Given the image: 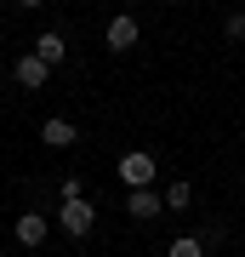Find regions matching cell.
I'll return each mask as SVG.
<instances>
[{
    "label": "cell",
    "instance_id": "1",
    "mask_svg": "<svg viewBox=\"0 0 245 257\" xmlns=\"http://www.w3.org/2000/svg\"><path fill=\"white\" fill-rule=\"evenodd\" d=\"M120 183H126L131 194H137V189H148V183H154V155H148V149H131V155H120Z\"/></svg>",
    "mask_w": 245,
    "mask_h": 257
},
{
    "label": "cell",
    "instance_id": "2",
    "mask_svg": "<svg viewBox=\"0 0 245 257\" xmlns=\"http://www.w3.org/2000/svg\"><path fill=\"white\" fill-rule=\"evenodd\" d=\"M91 223H97V206H91V200H63V206H57V229H63V234L80 240V234H91Z\"/></svg>",
    "mask_w": 245,
    "mask_h": 257
},
{
    "label": "cell",
    "instance_id": "3",
    "mask_svg": "<svg viewBox=\"0 0 245 257\" xmlns=\"http://www.w3.org/2000/svg\"><path fill=\"white\" fill-rule=\"evenodd\" d=\"M46 74H52V69H46V63H40L35 52H18V63H12V80H18V86H29V92H40V86H46Z\"/></svg>",
    "mask_w": 245,
    "mask_h": 257
},
{
    "label": "cell",
    "instance_id": "4",
    "mask_svg": "<svg viewBox=\"0 0 245 257\" xmlns=\"http://www.w3.org/2000/svg\"><path fill=\"white\" fill-rule=\"evenodd\" d=\"M46 234H52V223L40 211H23L18 217V246H46Z\"/></svg>",
    "mask_w": 245,
    "mask_h": 257
},
{
    "label": "cell",
    "instance_id": "5",
    "mask_svg": "<svg viewBox=\"0 0 245 257\" xmlns=\"http://www.w3.org/2000/svg\"><path fill=\"white\" fill-rule=\"evenodd\" d=\"M131 46H137V18L120 12V18H109V52H131Z\"/></svg>",
    "mask_w": 245,
    "mask_h": 257
},
{
    "label": "cell",
    "instance_id": "6",
    "mask_svg": "<svg viewBox=\"0 0 245 257\" xmlns=\"http://www.w3.org/2000/svg\"><path fill=\"white\" fill-rule=\"evenodd\" d=\"M40 143H52V149H74V143H80V132H74L69 120H46V126H40Z\"/></svg>",
    "mask_w": 245,
    "mask_h": 257
},
{
    "label": "cell",
    "instance_id": "7",
    "mask_svg": "<svg viewBox=\"0 0 245 257\" xmlns=\"http://www.w3.org/2000/svg\"><path fill=\"white\" fill-rule=\"evenodd\" d=\"M160 206H165V194H154V189H137V194H131V200H126V211H131V217H137V223H148V217H154V211H160Z\"/></svg>",
    "mask_w": 245,
    "mask_h": 257
},
{
    "label": "cell",
    "instance_id": "8",
    "mask_svg": "<svg viewBox=\"0 0 245 257\" xmlns=\"http://www.w3.org/2000/svg\"><path fill=\"white\" fill-rule=\"evenodd\" d=\"M35 57H40L46 69H57V63H63V35H57V29H46V35L35 40Z\"/></svg>",
    "mask_w": 245,
    "mask_h": 257
},
{
    "label": "cell",
    "instance_id": "9",
    "mask_svg": "<svg viewBox=\"0 0 245 257\" xmlns=\"http://www.w3.org/2000/svg\"><path fill=\"white\" fill-rule=\"evenodd\" d=\"M165 257H205V246H200V234H177Z\"/></svg>",
    "mask_w": 245,
    "mask_h": 257
},
{
    "label": "cell",
    "instance_id": "10",
    "mask_svg": "<svg viewBox=\"0 0 245 257\" xmlns=\"http://www.w3.org/2000/svg\"><path fill=\"white\" fill-rule=\"evenodd\" d=\"M188 200H194V183H171V189H165V206H171V211H182Z\"/></svg>",
    "mask_w": 245,
    "mask_h": 257
},
{
    "label": "cell",
    "instance_id": "11",
    "mask_svg": "<svg viewBox=\"0 0 245 257\" xmlns=\"http://www.w3.org/2000/svg\"><path fill=\"white\" fill-rule=\"evenodd\" d=\"M222 29H228V35H234V40H245V12H234V18H228Z\"/></svg>",
    "mask_w": 245,
    "mask_h": 257
}]
</instances>
